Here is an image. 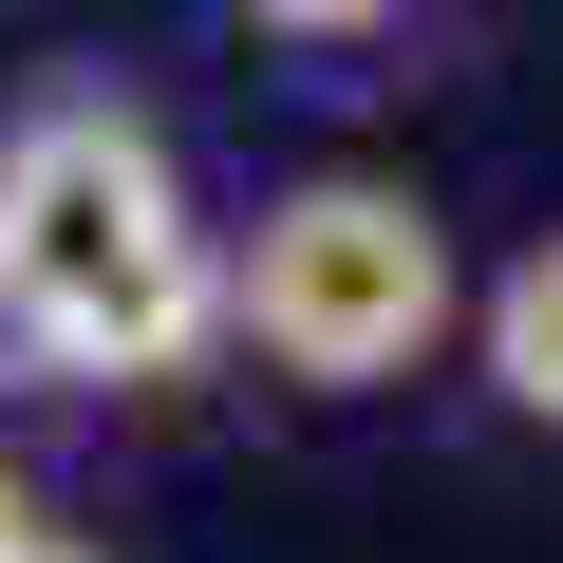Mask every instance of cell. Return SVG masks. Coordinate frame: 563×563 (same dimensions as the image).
Instances as JSON below:
<instances>
[{"label":"cell","mask_w":563,"mask_h":563,"mask_svg":"<svg viewBox=\"0 0 563 563\" xmlns=\"http://www.w3.org/2000/svg\"><path fill=\"white\" fill-rule=\"evenodd\" d=\"M0 563H76V544H57V526H38V544H0Z\"/></svg>","instance_id":"8992f818"},{"label":"cell","mask_w":563,"mask_h":563,"mask_svg":"<svg viewBox=\"0 0 563 563\" xmlns=\"http://www.w3.org/2000/svg\"><path fill=\"white\" fill-rule=\"evenodd\" d=\"M244 20H282V38H357V20H395V0H244Z\"/></svg>","instance_id":"277c9868"},{"label":"cell","mask_w":563,"mask_h":563,"mask_svg":"<svg viewBox=\"0 0 563 563\" xmlns=\"http://www.w3.org/2000/svg\"><path fill=\"white\" fill-rule=\"evenodd\" d=\"M0 544H38V488H20V470H0Z\"/></svg>","instance_id":"5b68a950"},{"label":"cell","mask_w":563,"mask_h":563,"mask_svg":"<svg viewBox=\"0 0 563 563\" xmlns=\"http://www.w3.org/2000/svg\"><path fill=\"white\" fill-rule=\"evenodd\" d=\"M488 376H507V413L563 432V244H526V263L488 282Z\"/></svg>","instance_id":"3957f363"},{"label":"cell","mask_w":563,"mask_h":563,"mask_svg":"<svg viewBox=\"0 0 563 563\" xmlns=\"http://www.w3.org/2000/svg\"><path fill=\"white\" fill-rule=\"evenodd\" d=\"M225 320H244L282 376L376 395V376H413L432 320H451V225H432L413 188H376V169H320V188H282V207L244 225Z\"/></svg>","instance_id":"7a4b0ae2"},{"label":"cell","mask_w":563,"mask_h":563,"mask_svg":"<svg viewBox=\"0 0 563 563\" xmlns=\"http://www.w3.org/2000/svg\"><path fill=\"white\" fill-rule=\"evenodd\" d=\"M225 320V263L132 113H38L0 132V339L57 376H169Z\"/></svg>","instance_id":"6da1fadb"}]
</instances>
